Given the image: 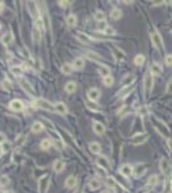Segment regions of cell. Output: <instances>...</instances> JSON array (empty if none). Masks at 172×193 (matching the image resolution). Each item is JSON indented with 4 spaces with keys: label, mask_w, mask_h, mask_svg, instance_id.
Returning a JSON list of instances; mask_svg holds the SVG:
<instances>
[{
    "label": "cell",
    "mask_w": 172,
    "mask_h": 193,
    "mask_svg": "<svg viewBox=\"0 0 172 193\" xmlns=\"http://www.w3.org/2000/svg\"><path fill=\"white\" fill-rule=\"evenodd\" d=\"M35 106H36V107H39V108L45 109V111H50V112L55 111V107H54V106L51 104L50 102L45 101V99H43V98L36 99V101H35Z\"/></svg>",
    "instance_id": "6da1fadb"
},
{
    "label": "cell",
    "mask_w": 172,
    "mask_h": 193,
    "mask_svg": "<svg viewBox=\"0 0 172 193\" xmlns=\"http://www.w3.org/2000/svg\"><path fill=\"white\" fill-rule=\"evenodd\" d=\"M150 40L153 45L157 49H162L163 48V43H162V37L159 36V34H158L157 31H150Z\"/></svg>",
    "instance_id": "7a4b0ae2"
},
{
    "label": "cell",
    "mask_w": 172,
    "mask_h": 193,
    "mask_svg": "<svg viewBox=\"0 0 172 193\" xmlns=\"http://www.w3.org/2000/svg\"><path fill=\"white\" fill-rule=\"evenodd\" d=\"M18 82H19V85H21V88H23L25 92L30 93L31 95L35 94V90H34V88H32V85L27 81V80L25 79V77H19V79H18Z\"/></svg>",
    "instance_id": "3957f363"
},
{
    "label": "cell",
    "mask_w": 172,
    "mask_h": 193,
    "mask_svg": "<svg viewBox=\"0 0 172 193\" xmlns=\"http://www.w3.org/2000/svg\"><path fill=\"white\" fill-rule=\"evenodd\" d=\"M49 180H50L49 175H45L39 180V192H41V193L46 192V189L49 188Z\"/></svg>",
    "instance_id": "277c9868"
},
{
    "label": "cell",
    "mask_w": 172,
    "mask_h": 193,
    "mask_svg": "<svg viewBox=\"0 0 172 193\" xmlns=\"http://www.w3.org/2000/svg\"><path fill=\"white\" fill-rule=\"evenodd\" d=\"M144 88H145V93L147 94H149L152 92V89H153V77H152L150 73L145 75V77H144Z\"/></svg>",
    "instance_id": "5b68a950"
},
{
    "label": "cell",
    "mask_w": 172,
    "mask_h": 193,
    "mask_svg": "<svg viewBox=\"0 0 172 193\" xmlns=\"http://www.w3.org/2000/svg\"><path fill=\"white\" fill-rule=\"evenodd\" d=\"M148 137H149V135H148L147 133L138 134V135H135V137L131 139V143H132V144H135V146H139V144L144 143V142L148 139Z\"/></svg>",
    "instance_id": "8992f818"
},
{
    "label": "cell",
    "mask_w": 172,
    "mask_h": 193,
    "mask_svg": "<svg viewBox=\"0 0 172 193\" xmlns=\"http://www.w3.org/2000/svg\"><path fill=\"white\" fill-rule=\"evenodd\" d=\"M9 108L13 109V111H23L25 104H23V102L19 101V99H14V101H12L9 103Z\"/></svg>",
    "instance_id": "52a82bcc"
},
{
    "label": "cell",
    "mask_w": 172,
    "mask_h": 193,
    "mask_svg": "<svg viewBox=\"0 0 172 193\" xmlns=\"http://www.w3.org/2000/svg\"><path fill=\"white\" fill-rule=\"evenodd\" d=\"M87 96H89V99L90 101H98L99 99V96H100V92H99V89H96V88H91V89H89V92H87Z\"/></svg>",
    "instance_id": "ba28073f"
},
{
    "label": "cell",
    "mask_w": 172,
    "mask_h": 193,
    "mask_svg": "<svg viewBox=\"0 0 172 193\" xmlns=\"http://www.w3.org/2000/svg\"><path fill=\"white\" fill-rule=\"evenodd\" d=\"M93 130L95 131V134H98V135H103L105 133L104 125L100 124V122H94V124H93Z\"/></svg>",
    "instance_id": "9c48e42d"
},
{
    "label": "cell",
    "mask_w": 172,
    "mask_h": 193,
    "mask_svg": "<svg viewBox=\"0 0 172 193\" xmlns=\"http://www.w3.org/2000/svg\"><path fill=\"white\" fill-rule=\"evenodd\" d=\"M119 173H121L123 176H130L132 173H134V167H132L131 165H127V163H126V165H123V166L121 167Z\"/></svg>",
    "instance_id": "30bf717a"
},
{
    "label": "cell",
    "mask_w": 172,
    "mask_h": 193,
    "mask_svg": "<svg viewBox=\"0 0 172 193\" xmlns=\"http://www.w3.org/2000/svg\"><path fill=\"white\" fill-rule=\"evenodd\" d=\"M54 107H55V111L58 112V113H60V115H67L68 113V108H67V106L64 104V103L58 102Z\"/></svg>",
    "instance_id": "8fae6325"
},
{
    "label": "cell",
    "mask_w": 172,
    "mask_h": 193,
    "mask_svg": "<svg viewBox=\"0 0 172 193\" xmlns=\"http://www.w3.org/2000/svg\"><path fill=\"white\" fill-rule=\"evenodd\" d=\"M89 188L91 189V191H96L98 188H100V185H102V182H100L99 179H96V178H94V179H90L89 180Z\"/></svg>",
    "instance_id": "7c38bea8"
},
{
    "label": "cell",
    "mask_w": 172,
    "mask_h": 193,
    "mask_svg": "<svg viewBox=\"0 0 172 193\" xmlns=\"http://www.w3.org/2000/svg\"><path fill=\"white\" fill-rule=\"evenodd\" d=\"M64 167H66V163H64V161H62V160H57L55 162H54V165H53V169H54V171L55 173L63 171Z\"/></svg>",
    "instance_id": "4fadbf2b"
},
{
    "label": "cell",
    "mask_w": 172,
    "mask_h": 193,
    "mask_svg": "<svg viewBox=\"0 0 172 193\" xmlns=\"http://www.w3.org/2000/svg\"><path fill=\"white\" fill-rule=\"evenodd\" d=\"M89 149L93 153H100V151H102V147H100V144L98 142H91V143L89 144Z\"/></svg>",
    "instance_id": "5bb4252c"
},
{
    "label": "cell",
    "mask_w": 172,
    "mask_h": 193,
    "mask_svg": "<svg viewBox=\"0 0 172 193\" xmlns=\"http://www.w3.org/2000/svg\"><path fill=\"white\" fill-rule=\"evenodd\" d=\"M159 167L164 174H168V171H170V163H168V161L166 158H162L159 161Z\"/></svg>",
    "instance_id": "9a60e30c"
},
{
    "label": "cell",
    "mask_w": 172,
    "mask_h": 193,
    "mask_svg": "<svg viewBox=\"0 0 172 193\" xmlns=\"http://www.w3.org/2000/svg\"><path fill=\"white\" fill-rule=\"evenodd\" d=\"M96 163L100 166V167H103V169H109V161L105 158V157H98L96 158Z\"/></svg>",
    "instance_id": "2e32d148"
},
{
    "label": "cell",
    "mask_w": 172,
    "mask_h": 193,
    "mask_svg": "<svg viewBox=\"0 0 172 193\" xmlns=\"http://www.w3.org/2000/svg\"><path fill=\"white\" fill-rule=\"evenodd\" d=\"M84 66H85V61L82 59V58H76L74 59V62H73V68L74 70H81V68H84Z\"/></svg>",
    "instance_id": "e0dca14e"
},
{
    "label": "cell",
    "mask_w": 172,
    "mask_h": 193,
    "mask_svg": "<svg viewBox=\"0 0 172 193\" xmlns=\"http://www.w3.org/2000/svg\"><path fill=\"white\" fill-rule=\"evenodd\" d=\"M76 184H77L76 176H68L67 180H66V187L67 188H73V187H76Z\"/></svg>",
    "instance_id": "ac0fdd59"
},
{
    "label": "cell",
    "mask_w": 172,
    "mask_h": 193,
    "mask_svg": "<svg viewBox=\"0 0 172 193\" xmlns=\"http://www.w3.org/2000/svg\"><path fill=\"white\" fill-rule=\"evenodd\" d=\"M150 73L152 75H161L162 73V67L159 66V64L154 63L150 66Z\"/></svg>",
    "instance_id": "d6986e66"
},
{
    "label": "cell",
    "mask_w": 172,
    "mask_h": 193,
    "mask_svg": "<svg viewBox=\"0 0 172 193\" xmlns=\"http://www.w3.org/2000/svg\"><path fill=\"white\" fill-rule=\"evenodd\" d=\"M145 170H147V166H145V165H139L138 167H136V170L134 171L135 176H138V178H140L141 175H144V174H145Z\"/></svg>",
    "instance_id": "ffe728a7"
},
{
    "label": "cell",
    "mask_w": 172,
    "mask_h": 193,
    "mask_svg": "<svg viewBox=\"0 0 172 193\" xmlns=\"http://www.w3.org/2000/svg\"><path fill=\"white\" fill-rule=\"evenodd\" d=\"M43 129H44V126H43V124L41 122H39V121H36V122H34L32 124V126H31V130L34 131V133H40V131H43Z\"/></svg>",
    "instance_id": "44dd1931"
},
{
    "label": "cell",
    "mask_w": 172,
    "mask_h": 193,
    "mask_svg": "<svg viewBox=\"0 0 172 193\" xmlns=\"http://www.w3.org/2000/svg\"><path fill=\"white\" fill-rule=\"evenodd\" d=\"M99 73H100V75H102L103 77L111 76V70H109L108 66H100V67H99Z\"/></svg>",
    "instance_id": "7402d4cb"
},
{
    "label": "cell",
    "mask_w": 172,
    "mask_h": 193,
    "mask_svg": "<svg viewBox=\"0 0 172 193\" xmlns=\"http://www.w3.org/2000/svg\"><path fill=\"white\" fill-rule=\"evenodd\" d=\"M86 56H87V58H89V59L95 61V62H99V61L102 59V57H100L99 54L94 53V51H91V50H89V51H87V53H86Z\"/></svg>",
    "instance_id": "603a6c76"
},
{
    "label": "cell",
    "mask_w": 172,
    "mask_h": 193,
    "mask_svg": "<svg viewBox=\"0 0 172 193\" xmlns=\"http://www.w3.org/2000/svg\"><path fill=\"white\" fill-rule=\"evenodd\" d=\"M77 88V85H76V82L74 81H70V82H67L66 84V86H64V89H66V92L67 93H73L74 90H76Z\"/></svg>",
    "instance_id": "cb8c5ba5"
},
{
    "label": "cell",
    "mask_w": 172,
    "mask_h": 193,
    "mask_svg": "<svg viewBox=\"0 0 172 193\" xmlns=\"http://www.w3.org/2000/svg\"><path fill=\"white\" fill-rule=\"evenodd\" d=\"M77 23V18H76V15L74 14H70L67 17V25L70 26V27H74Z\"/></svg>",
    "instance_id": "d4e9b609"
},
{
    "label": "cell",
    "mask_w": 172,
    "mask_h": 193,
    "mask_svg": "<svg viewBox=\"0 0 172 193\" xmlns=\"http://www.w3.org/2000/svg\"><path fill=\"white\" fill-rule=\"evenodd\" d=\"M131 90H132V88H131V85H127V86H125L121 92H119V96L121 98H125V96H127L130 93H131Z\"/></svg>",
    "instance_id": "484cf974"
},
{
    "label": "cell",
    "mask_w": 172,
    "mask_h": 193,
    "mask_svg": "<svg viewBox=\"0 0 172 193\" xmlns=\"http://www.w3.org/2000/svg\"><path fill=\"white\" fill-rule=\"evenodd\" d=\"M32 36H34V41H35V43H39V41L41 40V32H40V30L35 27L34 31H32Z\"/></svg>",
    "instance_id": "4316f807"
},
{
    "label": "cell",
    "mask_w": 172,
    "mask_h": 193,
    "mask_svg": "<svg viewBox=\"0 0 172 193\" xmlns=\"http://www.w3.org/2000/svg\"><path fill=\"white\" fill-rule=\"evenodd\" d=\"M121 15H122V12L119 11V9L113 8L112 11H111V17L113 19H119V18H121Z\"/></svg>",
    "instance_id": "83f0119b"
},
{
    "label": "cell",
    "mask_w": 172,
    "mask_h": 193,
    "mask_svg": "<svg viewBox=\"0 0 172 193\" xmlns=\"http://www.w3.org/2000/svg\"><path fill=\"white\" fill-rule=\"evenodd\" d=\"M134 62H135L136 66H141V64H144V62H145V57L143 56V54H138V56L135 57Z\"/></svg>",
    "instance_id": "f1b7e54d"
},
{
    "label": "cell",
    "mask_w": 172,
    "mask_h": 193,
    "mask_svg": "<svg viewBox=\"0 0 172 193\" xmlns=\"http://www.w3.org/2000/svg\"><path fill=\"white\" fill-rule=\"evenodd\" d=\"M72 70H73V67L70 66V64H63V66H62V72H63L64 75H71V73H72Z\"/></svg>",
    "instance_id": "f546056e"
},
{
    "label": "cell",
    "mask_w": 172,
    "mask_h": 193,
    "mask_svg": "<svg viewBox=\"0 0 172 193\" xmlns=\"http://www.w3.org/2000/svg\"><path fill=\"white\" fill-rule=\"evenodd\" d=\"M50 146H51L50 139H43V140H41V143H40V148H41V149H49Z\"/></svg>",
    "instance_id": "4dcf8cb0"
},
{
    "label": "cell",
    "mask_w": 172,
    "mask_h": 193,
    "mask_svg": "<svg viewBox=\"0 0 172 193\" xmlns=\"http://www.w3.org/2000/svg\"><path fill=\"white\" fill-rule=\"evenodd\" d=\"M94 18H95L98 22L104 21V13H103L102 11H96V12H95V14H94Z\"/></svg>",
    "instance_id": "1f68e13d"
},
{
    "label": "cell",
    "mask_w": 172,
    "mask_h": 193,
    "mask_svg": "<svg viewBox=\"0 0 172 193\" xmlns=\"http://www.w3.org/2000/svg\"><path fill=\"white\" fill-rule=\"evenodd\" d=\"M77 39H79L81 43H84V44H89L90 43V39L87 37L85 34H79V35H77Z\"/></svg>",
    "instance_id": "d6a6232c"
},
{
    "label": "cell",
    "mask_w": 172,
    "mask_h": 193,
    "mask_svg": "<svg viewBox=\"0 0 172 193\" xmlns=\"http://www.w3.org/2000/svg\"><path fill=\"white\" fill-rule=\"evenodd\" d=\"M157 183H158V176L157 175H152L150 178H149V180H148V185L149 187H154Z\"/></svg>",
    "instance_id": "836d02e7"
},
{
    "label": "cell",
    "mask_w": 172,
    "mask_h": 193,
    "mask_svg": "<svg viewBox=\"0 0 172 193\" xmlns=\"http://www.w3.org/2000/svg\"><path fill=\"white\" fill-rule=\"evenodd\" d=\"M103 82H104L105 86H112L113 82H114V80H113L112 76H107V77H104V79H103Z\"/></svg>",
    "instance_id": "e575fe53"
},
{
    "label": "cell",
    "mask_w": 172,
    "mask_h": 193,
    "mask_svg": "<svg viewBox=\"0 0 172 193\" xmlns=\"http://www.w3.org/2000/svg\"><path fill=\"white\" fill-rule=\"evenodd\" d=\"M13 41V36H12V34H6L3 36V43H4L5 45H8V44H11Z\"/></svg>",
    "instance_id": "d590c367"
},
{
    "label": "cell",
    "mask_w": 172,
    "mask_h": 193,
    "mask_svg": "<svg viewBox=\"0 0 172 193\" xmlns=\"http://www.w3.org/2000/svg\"><path fill=\"white\" fill-rule=\"evenodd\" d=\"M35 27L39 28V30H43L44 28V22H43V18L41 17H39L36 19V22H35Z\"/></svg>",
    "instance_id": "8d00e7d4"
},
{
    "label": "cell",
    "mask_w": 172,
    "mask_h": 193,
    "mask_svg": "<svg viewBox=\"0 0 172 193\" xmlns=\"http://www.w3.org/2000/svg\"><path fill=\"white\" fill-rule=\"evenodd\" d=\"M107 27H108V25H107V21H105V19H104V21H102V22H98V30H99V31H103V32H104Z\"/></svg>",
    "instance_id": "74e56055"
},
{
    "label": "cell",
    "mask_w": 172,
    "mask_h": 193,
    "mask_svg": "<svg viewBox=\"0 0 172 193\" xmlns=\"http://www.w3.org/2000/svg\"><path fill=\"white\" fill-rule=\"evenodd\" d=\"M9 183V179H8V176H0V185L1 187H4L6 185Z\"/></svg>",
    "instance_id": "f35d334b"
},
{
    "label": "cell",
    "mask_w": 172,
    "mask_h": 193,
    "mask_svg": "<svg viewBox=\"0 0 172 193\" xmlns=\"http://www.w3.org/2000/svg\"><path fill=\"white\" fill-rule=\"evenodd\" d=\"M12 71L15 76H21V73H22V68H19V67H13Z\"/></svg>",
    "instance_id": "ab89813d"
},
{
    "label": "cell",
    "mask_w": 172,
    "mask_h": 193,
    "mask_svg": "<svg viewBox=\"0 0 172 193\" xmlns=\"http://www.w3.org/2000/svg\"><path fill=\"white\" fill-rule=\"evenodd\" d=\"M166 64L168 67H172V54H168L166 57Z\"/></svg>",
    "instance_id": "60d3db41"
},
{
    "label": "cell",
    "mask_w": 172,
    "mask_h": 193,
    "mask_svg": "<svg viewBox=\"0 0 172 193\" xmlns=\"http://www.w3.org/2000/svg\"><path fill=\"white\" fill-rule=\"evenodd\" d=\"M1 86H3V88H4V89H11V88H12L11 82H9L8 80H4V81L1 82Z\"/></svg>",
    "instance_id": "b9f144b4"
},
{
    "label": "cell",
    "mask_w": 172,
    "mask_h": 193,
    "mask_svg": "<svg viewBox=\"0 0 172 193\" xmlns=\"http://www.w3.org/2000/svg\"><path fill=\"white\" fill-rule=\"evenodd\" d=\"M104 32H105V34H108V35H113L116 31H114V28H112V27H109V26H108V27L105 28V31H104Z\"/></svg>",
    "instance_id": "7bdbcfd3"
},
{
    "label": "cell",
    "mask_w": 172,
    "mask_h": 193,
    "mask_svg": "<svg viewBox=\"0 0 172 193\" xmlns=\"http://www.w3.org/2000/svg\"><path fill=\"white\" fill-rule=\"evenodd\" d=\"M167 93H170V94H172V80H170L167 84Z\"/></svg>",
    "instance_id": "ee69618b"
},
{
    "label": "cell",
    "mask_w": 172,
    "mask_h": 193,
    "mask_svg": "<svg viewBox=\"0 0 172 193\" xmlns=\"http://www.w3.org/2000/svg\"><path fill=\"white\" fill-rule=\"evenodd\" d=\"M5 140H6L5 134H4V133H0V144H4Z\"/></svg>",
    "instance_id": "f6af8a7d"
},
{
    "label": "cell",
    "mask_w": 172,
    "mask_h": 193,
    "mask_svg": "<svg viewBox=\"0 0 172 193\" xmlns=\"http://www.w3.org/2000/svg\"><path fill=\"white\" fill-rule=\"evenodd\" d=\"M21 51H22V53H23V56H25L26 58H28V57H30V53H28V51H27V49H26V48H22Z\"/></svg>",
    "instance_id": "bcb514c9"
},
{
    "label": "cell",
    "mask_w": 172,
    "mask_h": 193,
    "mask_svg": "<svg viewBox=\"0 0 172 193\" xmlns=\"http://www.w3.org/2000/svg\"><path fill=\"white\" fill-rule=\"evenodd\" d=\"M87 106H89V107H91V109H94V111H96V109H98V106L93 104V103H90V102H87Z\"/></svg>",
    "instance_id": "7dc6e473"
},
{
    "label": "cell",
    "mask_w": 172,
    "mask_h": 193,
    "mask_svg": "<svg viewBox=\"0 0 172 193\" xmlns=\"http://www.w3.org/2000/svg\"><path fill=\"white\" fill-rule=\"evenodd\" d=\"M58 4H59L60 6H63V8H64V6H67L68 4H70V1H59V3H58Z\"/></svg>",
    "instance_id": "c3c4849f"
},
{
    "label": "cell",
    "mask_w": 172,
    "mask_h": 193,
    "mask_svg": "<svg viewBox=\"0 0 172 193\" xmlns=\"http://www.w3.org/2000/svg\"><path fill=\"white\" fill-rule=\"evenodd\" d=\"M168 147H170V149L172 151V138H170V139H168Z\"/></svg>",
    "instance_id": "681fc988"
},
{
    "label": "cell",
    "mask_w": 172,
    "mask_h": 193,
    "mask_svg": "<svg viewBox=\"0 0 172 193\" xmlns=\"http://www.w3.org/2000/svg\"><path fill=\"white\" fill-rule=\"evenodd\" d=\"M3 9H4V3H3V1H0V13L3 12Z\"/></svg>",
    "instance_id": "f907efd6"
},
{
    "label": "cell",
    "mask_w": 172,
    "mask_h": 193,
    "mask_svg": "<svg viewBox=\"0 0 172 193\" xmlns=\"http://www.w3.org/2000/svg\"><path fill=\"white\" fill-rule=\"evenodd\" d=\"M100 193H111V191H109V189H107V191H103V192H100Z\"/></svg>",
    "instance_id": "816d5d0a"
},
{
    "label": "cell",
    "mask_w": 172,
    "mask_h": 193,
    "mask_svg": "<svg viewBox=\"0 0 172 193\" xmlns=\"http://www.w3.org/2000/svg\"><path fill=\"white\" fill-rule=\"evenodd\" d=\"M171 188H172V183H171Z\"/></svg>",
    "instance_id": "f5cc1de1"
},
{
    "label": "cell",
    "mask_w": 172,
    "mask_h": 193,
    "mask_svg": "<svg viewBox=\"0 0 172 193\" xmlns=\"http://www.w3.org/2000/svg\"><path fill=\"white\" fill-rule=\"evenodd\" d=\"M0 27H1V25H0Z\"/></svg>",
    "instance_id": "db71d44e"
},
{
    "label": "cell",
    "mask_w": 172,
    "mask_h": 193,
    "mask_svg": "<svg viewBox=\"0 0 172 193\" xmlns=\"http://www.w3.org/2000/svg\"><path fill=\"white\" fill-rule=\"evenodd\" d=\"M0 193H1V192H0Z\"/></svg>",
    "instance_id": "11a10c76"
}]
</instances>
